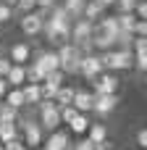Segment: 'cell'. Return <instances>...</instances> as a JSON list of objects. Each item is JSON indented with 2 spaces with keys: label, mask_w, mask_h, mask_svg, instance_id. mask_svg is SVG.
<instances>
[{
  "label": "cell",
  "mask_w": 147,
  "mask_h": 150,
  "mask_svg": "<svg viewBox=\"0 0 147 150\" xmlns=\"http://www.w3.org/2000/svg\"><path fill=\"white\" fill-rule=\"evenodd\" d=\"M92 29H95V21H87L84 16L74 18L71 21V37H68V42H74L82 53H92L95 50L92 47Z\"/></svg>",
  "instance_id": "cell-1"
},
{
  "label": "cell",
  "mask_w": 147,
  "mask_h": 150,
  "mask_svg": "<svg viewBox=\"0 0 147 150\" xmlns=\"http://www.w3.org/2000/svg\"><path fill=\"white\" fill-rule=\"evenodd\" d=\"M58 63H60V71L68 76V74H79V63H82V50L74 45V42H60L58 45Z\"/></svg>",
  "instance_id": "cell-2"
},
{
  "label": "cell",
  "mask_w": 147,
  "mask_h": 150,
  "mask_svg": "<svg viewBox=\"0 0 147 150\" xmlns=\"http://www.w3.org/2000/svg\"><path fill=\"white\" fill-rule=\"evenodd\" d=\"M45 18H47V11L34 8V11L21 13L18 26H21V32H24L26 37H37V34H42V24H45Z\"/></svg>",
  "instance_id": "cell-3"
},
{
  "label": "cell",
  "mask_w": 147,
  "mask_h": 150,
  "mask_svg": "<svg viewBox=\"0 0 147 150\" xmlns=\"http://www.w3.org/2000/svg\"><path fill=\"white\" fill-rule=\"evenodd\" d=\"M34 108L39 111V127H42V129L53 132V129L60 127V111H58L55 100H39Z\"/></svg>",
  "instance_id": "cell-4"
},
{
  "label": "cell",
  "mask_w": 147,
  "mask_h": 150,
  "mask_svg": "<svg viewBox=\"0 0 147 150\" xmlns=\"http://www.w3.org/2000/svg\"><path fill=\"white\" fill-rule=\"evenodd\" d=\"M118 87H121V82H118L116 71H103L92 79V92L95 95H113V92H118Z\"/></svg>",
  "instance_id": "cell-5"
},
{
  "label": "cell",
  "mask_w": 147,
  "mask_h": 150,
  "mask_svg": "<svg viewBox=\"0 0 147 150\" xmlns=\"http://www.w3.org/2000/svg\"><path fill=\"white\" fill-rule=\"evenodd\" d=\"M105 69H103V61H100V53H84L82 55V63H79V74L87 79V82H92L97 74H103Z\"/></svg>",
  "instance_id": "cell-6"
},
{
  "label": "cell",
  "mask_w": 147,
  "mask_h": 150,
  "mask_svg": "<svg viewBox=\"0 0 147 150\" xmlns=\"http://www.w3.org/2000/svg\"><path fill=\"white\" fill-rule=\"evenodd\" d=\"M66 148H71V134L63 129H53L42 140V150H66Z\"/></svg>",
  "instance_id": "cell-7"
},
{
  "label": "cell",
  "mask_w": 147,
  "mask_h": 150,
  "mask_svg": "<svg viewBox=\"0 0 147 150\" xmlns=\"http://www.w3.org/2000/svg\"><path fill=\"white\" fill-rule=\"evenodd\" d=\"M116 108H118V92H113V95H95L92 113H97V116H110Z\"/></svg>",
  "instance_id": "cell-8"
},
{
  "label": "cell",
  "mask_w": 147,
  "mask_h": 150,
  "mask_svg": "<svg viewBox=\"0 0 147 150\" xmlns=\"http://www.w3.org/2000/svg\"><path fill=\"white\" fill-rule=\"evenodd\" d=\"M32 58H34L32 63H37L45 74L60 69V63H58V53H55V50H37V53H32Z\"/></svg>",
  "instance_id": "cell-9"
},
{
  "label": "cell",
  "mask_w": 147,
  "mask_h": 150,
  "mask_svg": "<svg viewBox=\"0 0 147 150\" xmlns=\"http://www.w3.org/2000/svg\"><path fill=\"white\" fill-rule=\"evenodd\" d=\"M8 58H11L13 63H18V66H26V63L32 61V45H29V42H13V45L8 47Z\"/></svg>",
  "instance_id": "cell-10"
},
{
  "label": "cell",
  "mask_w": 147,
  "mask_h": 150,
  "mask_svg": "<svg viewBox=\"0 0 147 150\" xmlns=\"http://www.w3.org/2000/svg\"><path fill=\"white\" fill-rule=\"evenodd\" d=\"M71 105H74L79 113H92L95 92H92V90H74V100H71Z\"/></svg>",
  "instance_id": "cell-11"
},
{
  "label": "cell",
  "mask_w": 147,
  "mask_h": 150,
  "mask_svg": "<svg viewBox=\"0 0 147 150\" xmlns=\"http://www.w3.org/2000/svg\"><path fill=\"white\" fill-rule=\"evenodd\" d=\"M134 69V50L132 47H116V71Z\"/></svg>",
  "instance_id": "cell-12"
},
{
  "label": "cell",
  "mask_w": 147,
  "mask_h": 150,
  "mask_svg": "<svg viewBox=\"0 0 147 150\" xmlns=\"http://www.w3.org/2000/svg\"><path fill=\"white\" fill-rule=\"evenodd\" d=\"M5 82H8V87H21V84H26V66L13 63L11 71L5 74Z\"/></svg>",
  "instance_id": "cell-13"
},
{
  "label": "cell",
  "mask_w": 147,
  "mask_h": 150,
  "mask_svg": "<svg viewBox=\"0 0 147 150\" xmlns=\"http://www.w3.org/2000/svg\"><path fill=\"white\" fill-rule=\"evenodd\" d=\"M21 92H24V103H26V105H37V103L42 100V90H39L37 82H26V84H21Z\"/></svg>",
  "instance_id": "cell-14"
},
{
  "label": "cell",
  "mask_w": 147,
  "mask_h": 150,
  "mask_svg": "<svg viewBox=\"0 0 147 150\" xmlns=\"http://www.w3.org/2000/svg\"><path fill=\"white\" fill-rule=\"evenodd\" d=\"M103 13H105V5H103L100 0H87L84 8H82V16H84L87 21H97Z\"/></svg>",
  "instance_id": "cell-15"
},
{
  "label": "cell",
  "mask_w": 147,
  "mask_h": 150,
  "mask_svg": "<svg viewBox=\"0 0 147 150\" xmlns=\"http://www.w3.org/2000/svg\"><path fill=\"white\" fill-rule=\"evenodd\" d=\"M84 137H87V140H92V142L97 145V142L108 140V127H105V124H100V121H95V124L89 121V127H87V134H84Z\"/></svg>",
  "instance_id": "cell-16"
},
{
  "label": "cell",
  "mask_w": 147,
  "mask_h": 150,
  "mask_svg": "<svg viewBox=\"0 0 147 150\" xmlns=\"http://www.w3.org/2000/svg\"><path fill=\"white\" fill-rule=\"evenodd\" d=\"M3 103H8L11 108H26V103H24V92H21V87H8V92H5V98H3Z\"/></svg>",
  "instance_id": "cell-17"
},
{
  "label": "cell",
  "mask_w": 147,
  "mask_h": 150,
  "mask_svg": "<svg viewBox=\"0 0 147 150\" xmlns=\"http://www.w3.org/2000/svg\"><path fill=\"white\" fill-rule=\"evenodd\" d=\"M87 127H89L87 113H76V116L68 121V129H71L74 134H79V137H84V134H87Z\"/></svg>",
  "instance_id": "cell-18"
},
{
  "label": "cell",
  "mask_w": 147,
  "mask_h": 150,
  "mask_svg": "<svg viewBox=\"0 0 147 150\" xmlns=\"http://www.w3.org/2000/svg\"><path fill=\"white\" fill-rule=\"evenodd\" d=\"M11 140H18V127H16V121H0V145H3V142H11Z\"/></svg>",
  "instance_id": "cell-19"
},
{
  "label": "cell",
  "mask_w": 147,
  "mask_h": 150,
  "mask_svg": "<svg viewBox=\"0 0 147 150\" xmlns=\"http://www.w3.org/2000/svg\"><path fill=\"white\" fill-rule=\"evenodd\" d=\"M53 100H55V105H58V108H60V105H71V100H74V87H66V84H60Z\"/></svg>",
  "instance_id": "cell-20"
},
{
  "label": "cell",
  "mask_w": 147,
  "mask_h": 150,
  "mask_svg": "<svg viewBox=\"0 0 147 150\" xmlns=\"http://www.w3.org/2000/svg\"><path fill=\"white\" fill-rule=\"evenodd\" d=\"M116 21H118V29H124V32H134L137 16H134V11H132V13H116Z\"/></svg>",
  "instance_id": "cell-21"
},
{
  "label": "cell",
  "mask_w": 147,
  "mask_h": 150,
  "mask_svg": "<svg viewBox=\"0 0 147 150\" xmlns=\"http://www.w3.org/2000/svg\"><path fill=\"white\" fill-rule=\"evenodd\" d=\"M84 3H87V0H60V5L68 11V16H71V18H79V16H82Z\"/></svg>",
  "instance_id": "cell-22"
},
{
  "label": "cell",
  "mask_w": 147,
  "mask_h": 150,
  "mask_svg": "<svg viewBox=\"0 0 147 150\" xmlns=\"http://www.w3.org/2000/svg\"><path fill=\"white\" fill-rule=\"evenodd\" d=\"M42 82H45V84H50V87H55V90H58V87H60V84H63V82H66V74H63V71H60V69H55V71H47V74H45V79H42Z\"/></svg>",
  "instance_id": "cell-23"
},
{
  "label": "cell",
  "mask_w": 147,
  "mask_h": 150,
  "mask_svg": "<svg viewBox=\"0 0 147 150\" xmlns=\"http://www.w3.org/2000/svg\"><path fill=\"white\" fill-rule=\"evenodd\" d=\"M42 79H45V71H42L37 63L29 61V63H26V82H37V84H39Z\"/></svg>",
  "instance_id": "cell-24"
},
{
  "label": "cell",
  "mask_w": 147,
  "mask_h": 150,
  "mask_svg": "<svg viewBox=\"0 0 147 150\" xmlns=\"http://www.w3.org/2000/svg\"><path fill=\"white\" fill-rule=\"evenodd\" d=\"M18 119V108H11L8 103L0 100V121H16Z\"/></svg>",
  "instance_id": "cell-25"
},
{
  "label": "cell",
  "mask_w": 147,
  "mask_h": 150,
  "mask_svg": "<svg viewBox=\"0 0 147 150\" xmlns=\"http://www.w3.org/2000/svg\"><path fill=\"white\" fill-rule=\"evenodd\" d=\"M132 42H134V32L118 29V34H116V47H132Z\"/></svg>",
  "instance_id": "cell-26"
},
{
  "label": "cell",
  "mask_w": 147,
  "mask_h": 150,
  "mask_svg": "<svg viewBox=\"0 0 147 150\" xmlns=\"http://www.w3.org/2000/svg\"><path fill=\"white\" fill-rule=\"evenodd\" d=\"M13 5H8V3H3L0 0V26H5V24H11V18H13Z\"/></svg>",
  "instance_id": "cell-27"
},
{
  "label": "cell",
  "mask_w": 147,
  "mask_h": 150,
  "mask_svg": "<svg viewBox=\"0 0 147 150\" xmlns=\"http://www.w3.org/2000/svg\"><path fill=\"white\" fill-rule=\"evenodd\" d=\"M58 111H60V124H68V121H71V119H74V116L79 113V111H76L74 105H60Z\"/></svg>",
  "instance_id": "cell-28"
},
{
  "label": "cell",
  "mask_w": 147,
  "mask_h": 150,
  "mask_svg": "<svg viewBox=\"0 0 147 150\" xmlns=\"http://www.w3.org/2000/svg\"><path fill=\"white\" fill-rule=\"evenodd\" d=\"M113 5H116V13H132L134 5H137V0H116Z\"/></svg>",
  "instance_id": "cell-29"
},
{
  "label": "cell",
  "mask_w": 147,
  "mask_h": 150,
  "mask_svg": "<svg viewBox=\"0 0 147 150\" xmlns=\"http://www.w3.org/2000/svg\"><path fill=\"white\" fill-rule=\"evenodd\" d=\"M134 69L139 74H147V53H134Z\"/></svg>",
  "instance_id": "cell-30"
},
{
  "label": "cell",
  "mask_w": 147,
  "mask_h": 150,
  "mask_svg": "<svg viewBox=\"0 0 147 150\" xmlns=\"http://www.w3.org/2000/svg\"><path fill=\"white\" fill-rule=\"evenodd\" d=\"M34 8H37V0H16V5H13V11H18V13H26Z\"/></svg>",
  "instance_id": "cell-31"
},
{
  "label": "cell",
  "mask_w": 147,
  "mask_h": 150,
  "mask_svg": "<svg viewBox=\"0 0 147 150\" xmlns=\"http://www.w3.org/2000/svg\"><path fill=\"white\" fill-rule=\"evenodd\" d=\"M132 50H134V53H147V37H134Z\"/></svg>",
  "instance_id": "cell-32"
},
{
  "label": "cell",
  "mask_w": 147,
  "mask_h": 150,
  "mask_svg": "<svg viewBox=\"0 0 147 150\" xmlns=\"http://www.w3.org/2000/svg\"><path fill=\"white\" fill-rule=\"evenodd\" d=\"M134 16L147 21V0H137V5H134Z\"/></svg>",
  "instance_id": "cell-33"
},
{
  "label": "cell",
  "mask_w": 147,
  "mask_h": 150,
  "mask_svg": "<svg viewBox=\"0 0 147 150\" xmlns=\"http://www.w3.org/2000/svg\"><path fill=\"white\" fill-rule=\"evenodd\" d=\"M134 37H147V21L145 18H137V24H134Z\"/></svg>",
  "instance_id": "cell-34"
},
{
  "label": "cell",
  "mask_w": 147,
  "mask_h": 150,
  "mask_svg": "<svg viewBox=\"0 0 147 150\" xmlns=\"http://www.w3.org/2000/svg\"><path fill=\"white\" fill-rule=\"evenodd\" d=\"M11 66H13V61H11L8 55H0V76H5V74L11 71Z\"/></svg>",
  "instance_id": "cell-35"
},
{
  "label": "cell",
  "mask_w": 147,
  "mask_h": 150,
  "mask_svg": "<svg viewBox=\"0 0 147 150\" xmlns=\"http://www.w3.org/2000/svg\"><path fill=\"white\" fill-rule=\"evenodd\" d=\"M3 148L5 150H29L24 142H21V137H18V140H11V142H3Z\"/></svg>",
  "instance_id": "cell-36"
},
{
  "label": "cell",
  "mask_w": 147,
  "mask_h": 150,
  "mask_svg": "<svg viewBox=\"0 0 147 150\" xmlns=\"http://www.w3.org/2000/svg\"><path fill=\"white\" fill-rule=\"evenodd\" d=\"M71 150H95V142L87 140V137H82V140L76 142V148H71Z\"/></svg>",
  "instance_id": "cell-37"
},
{
  "label": "cell",
  "mask_w": 147,
  "mask_h": 150,
  "mask_svg": "<svg viewBox=\"0 0 147 150\" xmlns=\"http://www.w3.org/2000/svg\"><path fill=\"white\" fill-rule=\"evenodd\" d=\"M137 145H139V150H145V148H147V127L137 132Z\"/></svg>",
  "instance_id": "cell-38"
},
{
  "label": "cell",
  "mask_w": 147,
  "mask_h": 150,
  "mask_svg": "<svg viewBox=\"0 0 147 150\" xmlns=\"http://www.w3.org/2000/svg\"><path fill=\"white\" fill-rule=\"evenodd\" d=\"M55 3H60V0H37V8H42V11H50Z\"/></svg>",
  "instance_id": "cell-39"
},
{
  "label": "cell",
  "mask_w": 147,
  "mask_h": 150,
  "mask_svg": "<svg viewBox=\"0 0 147 150\" xmlns=\"http://www.w3.org/2000/svg\"><path fill=\"white\" fill-rule=\"evenodd\" d=\"M95 150H113V142H108V140H103V142H97Z\"/></svg>",
  "instance_id": "cell-40"
},
{
  "label": "cell",
  "mask_w": 147,
  "mask_h": 150,
  "mask_svg": "<svg viewBox=\"0 0 147 150\" xmlns=\"http://www.w3.org/2000/svg\"><path fill=\"white\" fill-rule=\"evenodd\" d=\"M5 92H8V82H5V76H0V100L5 98Z\"/></svg>",
  "instance_id": "cell-41"
},
{
  "label": "cell",
  "mask_w": 147,
  "mask_h": 150,
  "mask_svg": "<svg viewBox=\"0 0 147 150\" xmlns=\"http://www.w3.org/2000/svg\"><path fill=\"white\" fill-rule=\"evenodd\" d=\"M100 3H103V5H105V8H108V5H113V3H116V0H100Z\"/></svg>",
  "instance_id": "cell-42"
},
{
  "label": "cell",
  "mask_w": 147,
  "mask_h": 150,
  "mask_svg": "<svg viewBox=\"0 0 147 150\" xmlns=\"http://www.w3.org/2000/svg\"><path fill=\"white\" fill-rule=\"evenodd\" d=\"M0 150H5V148H3V145H0Z\"/></svg>",
  "instance_id": "cell-43"
},
{
  "label": "cell",
  "mask_w": 147,
  "mask_h": 150,
  "mask_svg": "<svg viewBox=\"0 0 147 150\" xmlns=\"http://www.w3.org/2000/svg\"><path fill=\"white\" fill-rule=\"evenodd\" d=\"M145 82H147V74H145Z\"/></svg>",
  "instance_id": "cell-44"
},
{
  "label": "cell",
  "mask_w": 147,
  "mask_h": 150,
  "mask_svg": "<svg viewBox=\"0 0 147 150\" xmlns=\"http://www.w3.org/2000/svg\"><path fill=\"white\" fill-rule=\"evenodd\" d=\"M37 150H39V148H37Z\"/></svg>",
  "instance_id": "cell-45"
},
{
  "label": "cell",
  "mask_w": 147,
  "mask_h": 150,
  "mask_svg": "<svg viewBox=\"0 0 147 150\" xmlns=\"http://www.w3.org/2000/svg\"><path fill=\"white\" fill-rule=\"evenodd\" d=\"M145 150H147V148H145Z\"/></svg>",
  "instance_id": "cell-46"
}]
</instances>
